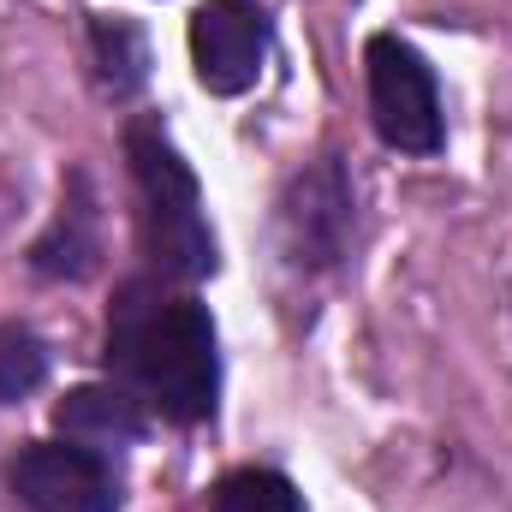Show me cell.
<instances>
[{
  "label": "cell",
  "instance_id": "2",
  "mask_svg": "<svg viewBox=\"0 0 512 512\" xmlns=\"http://www.w3.org/2000/svg\"><path fill=\"white\" fill-rule=\"evenodd\" d=\"M126 155L137 173V197H143V251L161 274L173 280H203L215 274V233L203 221V197L191 167L179 161V149L155 126L126 131Z\"/></svg>",
  "mask_w": 512,
  "mask_h": 512
},
{
  "label": "cell",
  "instance_id": "5",
  "mask_svg": "<svg viewBox=\"0 0 512 512\" xmlns=\"http://www.w3.org/2000/svg\"><path fill=\"white\" fill-rule=\"evenodd\" d=\"M12 489L30 512H120V483L78 441H36L12 459Z\"/></svg>",
  "mask_w": 512,
  "mask_h": 512
},
{
  "label": "cell",
  "instance_id": "1",
  "mask_svg": "<svg viewBox=\"0 0 512 512\" xmlns=\"http://www.w3.org/2000/svg\"><path fill=\"white\" fill-rule=\"evenodd\" d=\"M108 364L126 376V393H143L161 417L197 423L215 411V328L197 298H173L155 280H131L108 316Z\"/></svg>",
  "mask_w": 512,
  "mask_h": 512
},
{
  "label": "cell",
  "instance_id": "4",
  "mask_svg": "<svg viewBox=\"0 0 512 512\" xmlns=\"http://www.w3.org/2000/svg\"><path fill=\"white\" fill-rule=\"evenodd\" d=\"M268 12L256 0H209L191 12V66L209 96H239L262 78Z\"/></svg>",
  "mask_w": 512,
  "mask_h": 512
},
{
  "label": "cell",
  "instance_id": "9",
  "mask_svg": "<svg viewBox=\"0 0 512 512\" xmlns=\"http://www.w3.org/2000/svg\"><path fill=\"white\" fill-rule=\"evenodd\" d=\"M42 370H48L42 346H36L24 328H6V334H0V399L30 393V387L42 382Z\"/></svg>",
  "mask_w": 512,
  "mask_h": 512
},
{
  "label": "cell",
  "instance_id": "7",
  "mask_svg": "<svg viewBox=\"0 0 512 512\" xmlns=\"http://www.w3.org/2000/svg\"><path fill=\"white\" fill-rule=\"evenodd\" d=\"M209 512H304V501L280 471H233L215 489Z\"/></svg>",
  "mask_w": 512,
  "mask_h": 512
},
{
  "label": "cell",
  "instance_id": "3",
  "mask_svg": "<svg viewBox=\"0 0 512 512\" xmlns=\"http://www.w3.org/2000/svg\"><path fill=\"white\" fill-rule=\"evenodd\" d=\"M364 72H370L376 131L405 155H435L441 149V96H435L429 60L411 42H399V36H370Z\"/></svg>",
  "mask_w": 512,
  "mask_h": 512
},
{
  "label": "cell",
  "instance_id": "6",
  "mask_svg": "<svg viewBox=\"0 0 512 512\" xmlns=\"http://www.w3.org/2000/svg\"><path fill=\"white\" fill-rule=\"evenodd\" d=\"M54 423L66 429V441L90 447V453H114L143 441V411L126 387H72L54 405Z\"/></svg>",
  "mask_w": 512,
  "mask_h": 512
},
{
  "label": "cell",
  "instance_id": "8",
  "mask_svg": "<svg viewBox=\"0 0 512 512\" xmlns=\"http://www.w3.org/2000/svg\"><path fill=\"white\" fill-rule=\"evenodd\" d=\"M96 54H102V72H108L114 90H137L143 84L149 54H143V36L126 18H96Z\"/></svg>",
  "mask_w": 512,
  "mask_h": 512
}]
</instances>
